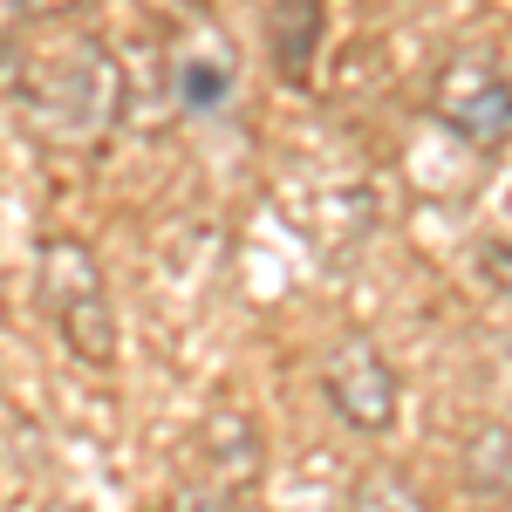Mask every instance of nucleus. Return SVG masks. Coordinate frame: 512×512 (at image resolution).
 Returning <instances> with one entry per match:
<instances>
[{
  "label": "nucleus",
  "mask_w": 512,
  "mask_h": 512,
  "mask_svg": "<svg viewBox=\"0 0 512 512\" xmlns=\"http://www.w3.org/2000/svg\"><path fill=\"white\" fill-rule=\"evenodd\" d=\"M21 110L48 144H96L123 110V76L117 62L96 48V41H69L62 55H41L21 76Z\"/></svg>",
  "instance_id": "obj_1"
},
{
  "label": "nucleus",
  "mask_w": 512,
  "mask_h": 512,
  "mask_svg": "<svg viewBox=\"0 0 512 512\" xmlns=\"http://www.w3.org/2000/svg\"><path fill=\"white\" fill-rule=\"evenodd\" d=\"M41 308L55 315V335L76 362H117V308L89 239H41Z\"/></svg>",
  "instance_id": "obj_2"
},
{
  "label": "nucleus",
  "mask_w": 512,
  "mask_h": 512,
  "mask_svg": "<svg viewBox=\"0 0 512 512\" xmlns=\"http://www.w3.org/2000/svg\"><path fill=\"white\" fill-rule=\"evenodd\" d=\"M431 117L472 144V151H506L512 137V82H506V62L492 48H465L437 69V89H431Z\"/></svg>",
  "instance_id": "obj_3"
},
{
  "label": "nucleus",
  "mask_w": 512,
  "mask_h": 512,
  "mask_svg": "<svg viewBox=\"0 0 512 512\" xmlns=\"http://www.w3.org/2000/svg\"><path fill=\"white\" fill-rule=\"evenodd\" d=\"M321 396L335 403V417L362 437H383L396 424V403H403V383H396L390 355L376 349L369 335H342L328 362H321Z\"/></svg>",
  "instance_id": "obj_4"
},
{
  "label": "nucleus",
  "mask_w": 512,
  "mask_h": 512,
  "mask_svg": "<svg viewBox=\"0 0 512 512\" xmlns=\"http://www.w3.org/2000/svg\"><path fill=\"white\" fill-rule=\"evenodd\" d=\"M198 465L205 478L219 485V492H246L260 465H267V451H260V424L246 417V410H212L205 424H198Z\"/></svg>",
  "instance_id": "obj_5"
},
{
  "label": "nucleus",
  "mask_w": 512,
  "mask_h": 512,
  "mask_svg": "<svg viewBox=\"0 0 512 512\" xmlns=\"http://www.w3.org/2000/svg\"><path fill=\"white\" fill-rule=\"evenodd\" d=\"M321 28H328L321 0H274V7H267V55H274V69L287 82H308V76H315Z\"/></svg>",
  "instance_id": "obj_6"
},
{
  "label": "nucleus",
  "mask_w": 512,
  "mask_h": 512,
  "mask_svg": "<svg viewBox=\"0 0 512 512\" xmlns=\"http://www.w3.org/2000/svg\"><path fill=\"white\" fill-rule=\"evenodd\" d=\"M458 478H465V492H472V499H485V506H506V492H512V444H506V424H478V431L465 437Z\"/></svg>",
  "instance_id": "obj_7"
},
{
  "label": "nucleus",
  "mask_w": 512,
  "mask_h": 512,
  "mask_svg": "<svg viewBox=\"0 0 512 512\" xmlns=\"http://www.w3.org/2000/svg\"><path fill=\"white\" fill-rule=\"evenodd\" d=\"M178 103L185 110H219L226 96H233V55H226V41H212L205 55H178Z\"/></svg>",
  "instance_id": "obj_8"
},
{
  "label": "nucleus",
  "mask_w": 512,
  "mask_h": 512,
  "mask_svg": "<svg viewBox=\"0 0 512 512\" xmlns=\"http://www.w3.org/2000/svg\"><path fill=\"white\" fill-rule=\"evenodd\" d=\"M342 512H431V499L417 492V478L396 472V465H376L349 485V506Z\"/></svg>",
  "instance_id": "obj_9"
},
{
  "label": "nucleus",
  "mask_w": 512,
  "mask_h": 512,
  "mask_svg": "<svg viewBox=\"0 0 512 512\" xmlns=\"http://www.w3.org/2000/svg\"><path fill=\"white\" fill-rule=\"evenodd\" d=\"M164 512H239V506H233V492H219L212 478H192V485L171 492V506H164Z\"/></svg>",
  "instance_id": "obj_10"
},
{
  "label": "nucleus",
  "mask_w": 512,
  "mask_h": 512,
  "mask_svg": "<svg viewBox=\"0 0 512 512\" xmlns=\"http://www.w3.org/2000/svg\"><path fill=\"white\" fill-rule=\"evenodd\" d=\"M472 267H478V287H492V294H506V287H512V274H506V233L478 239Z\"/></svg>",
  "instance_id": "obj_11"
},
{
  "label": "nucleus",
  "mask_w": 512,
  "mask_h": 512,
  "mask_svg": "<svg viewBox=\"0 0 512 512\" xmlns=\"http://www.w3.org/2000/svg\"><path fill=\"white\" fill-rule=\"evenodd\" d=\"M14 7V21H48V14H69L76 0H7Z\"/></svg>",
  "instance_id": "obj_12"
},
{
  "label": "nucleus",
  "mask_w": 512,
  "mask_h": 512,
  "mask_svg": "<svg viewBox=\"0 0 512 512\" xmlns=\"http://www.w3.org/2000/svg\"><path fill=\"white\" fill-rule=\"evenodd\" d=\"M48 512H82V506H69V499H55V506H48Z\"/></svg>",
  "instance_id": "obj_13"
}]
</instances>
